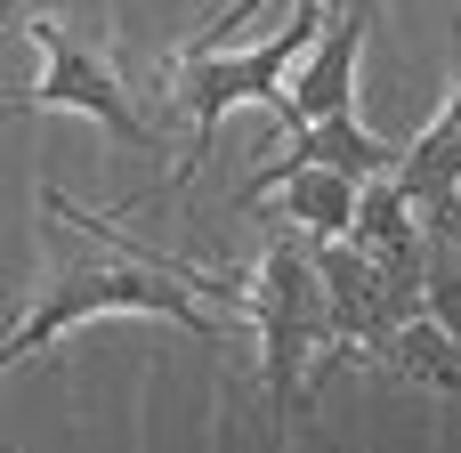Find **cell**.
<instances>
[{"label":"cell","mask_w":461,"mask_h":453,"mask_svg":"<svg viewBox=\"0 0 461 453\" xmlns=\"http://www.w3.org/2000/svg\"><path fill=\"white\" fill-rule=\"evenodd\" d=\"M41 203H49L57 219H81V227L97 235V251L49 267V276L24 292V316L0 332V373H16L24 357L57 349L65 332H81V324H97V316H162V324H178V332H194V340H219V324L194 308V284L178 276V259L122 251L113 219H89V211H73L65 195H41Z\"/></svg>","instance_id":"6da1fadb"},{"label":"cell","mask_w":461,"mask_h":453,"mask_svg":"<svg viewBox=\"0 0 461 453\" xmlns=\"http://www.w3.org/2000/svg\"><path fill=\"white\" fill-rule=\"evenodd\" d=\"M178 276H186L194 292H219V300H243V308H251L267 405H276V421H300V405H308V397H300V365H308L316 349H332V308H324V284H316L308 243H300V235H276L243 276L186 267V259H178ZM332 365H340V357H332Z\"/></svg>","instance_id":"7a4b0ae2"},{"label":"cell","mask_w":461,"mask_h":453,"mask_svg":"<svg viewBox=\"0 0 461 453\" xmlns=\"http://www.w3.org/2000/svg\"><path fill=\"white\" fill-rule=\"evenodd\" d=\"M316 32H324V0H292V16H284V32H267V49H178L170 57V97H178V113L194 122V154L170 170V195L203 170V154H211V138H219V122L235 113V105H276V89H284V65L300 57V49H316Z\"/></svg>","instance_id":"3957f363"},{"label":"cell","mask_w":461,"mask_h":453,"mask_svg":"<svg viewBox=\"0 0 461 453\" xmlns=\"http://www.w3.org/2000/svg\"><path fill=\"white\" fill-rule=\"evenodd\" d=\"M32 32V49H41V81L32 89H16L0 113H89L105 138H122V146H162V130L122 97V81H113V65L73 32V24H24Z\"/></svg>","instance_id":"277c9868"},{"label":"cell","mask_w":461,"mask_h":453,"mask_svg":"<svg viewBox=\"0 0 461 453\" xmlns=\"http://www.w3.org/2000/svg\"><path fill=\"white\" fill-rule=\"evenodd\" d=\"M365 32H373V0H357L348 16H332V32H316V57L292 89H276V122L300 130V122H324V113H357V57H365Z\"/></svg>","instance_id":"5b68a950"},{"label":"cell","mask_w":461,"mask_h":453,"mask_svg":"<svg viewBox=\"0 0 461 453\" xmlns=\"http://www.w3.org/2000/svg\"><path fill=\"white\" fill-rule=\"evenodd\" d=\"M397 186H405V203L421 211L429 235H454L461 227V81H454V97L438 105V122L397 154Z\"/></svg>","instance_id":"8992f818"},{"label":"cell","mask_w":461,"mask_h":453,"mask_svg":"<svg viewBox=\"0 0 461 453\" xmlns=\"http://www.w3.org/2000/svg\"><path fill=\"white\" fill-rule=\"evenodd\" d=\"M276 195V211L300 227V235H348V211H357V178L348 170H324V162H292V170H259L235 203H267Z\"/></svg>","instance_id":"52a82bcc"},{"label":"cell","mask_w":461,"mask_h":453,"mask_svg":"<svg viewBox=\"0 0 461 453\" xmlns=\"http://www.w3.org/2000/svg\"><path fill=\"white\" fill-rule=\"evenodd\" d=\"M348 243H357V251H373V259H381V267H397V276H421V211L405 203L397 170H373V178H357Z\"/></svg>","instance_id":"ba28073f"},{"label":"cell","mask_w":461,"mask_h":453,"mask_svg":"<svg viewBox=\"0 0 461 453\" xmlns=\"http://www.w3.org/2000/svg\"><path fill=\"white\" fill-rule=\"evenodd\" d=\"M267 162V154H259ZM292 162H324V170H348V178H373V170H397V146L373 138L357 113H324V122H300L284 130V154L267 170H292Z\"/></svg>","instance_id":"9c48e42d"},{"label":"cell","mask_w":461,"mask_h":453,"mask_svg":"<svg viewBox=\"0 0 461 453\" xmlns=\"http://www.w3.org/2000/svg\"><path fill=\"white\" fill-rule=\"evenodd\" d=\"M381 365H389L397 381H413V389L461 397V340L446 324H429V316H405V324L381 340Z\"/></svg>","instance_id":"30bf717a"},{"label":"cell","mask_w":461,"mask_h":453,"mask_svg":"<svg viewBox=\"0 0 461 453\" xmlns=\"http://www.w3.org/2000/svg\"><path fill=\"white\" fill-rule=\"evenodd\" d=\"M421 316H429V324H446V332L461 340V267H454V259L421 267Z\"/></svg>","instance_id":"8fae6325"},{"label":"cell","mask_w":461,"mask_h":453,"mask_svg":"<svg viewBox=\"0 0 461 453\" xmlns=\"http://www.w3.org/2000/svg\"><path fill=\"white\" fill-rule=\"evenodd\" d=\"M259 8H267V0H227V8H219V16L203 24V41H194V49H227V32H243V24H251Z\"/></svg>","instance_id":"7c38bea8"},{"label":"cell","mask_w":461,"mask_h":453,"mask_svg":"<svg viewBox=\"0 0 461 453\" xmlns=\"http://www.w3.org/2000/svg\"><path fill=\"white\" fill-rule=\"evenodd\" d=\"M8 16H16V0H0V32H8Z\"/></svg>","instance_id":"4fadbf2b"}]
</instances>
